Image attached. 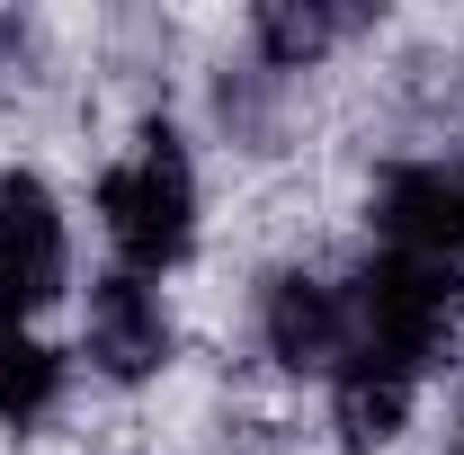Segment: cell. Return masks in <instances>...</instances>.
<instances>
[{
    "mask_svg": "<svg viewBox=\"0 0 464 455\" xmlns=\"http://www.w3.org/2000/svg\"><path fill=\"white\" fill-rule=\"evenodd\" d=\"M90 357L116 384H143V375L170 366V313H161L152 277H125L116 268V277L90 286Z\"/></svg>",
    "mask_w": 464,
    "mask_h": 455,
    "instance_id": "cell-6",
    "label": "cell"
},
{
    "mask_svg": "<svg viewBox=\"0 0 464 455\" xmlns=\"http://www.w3.org/2000/svg\"><path fill=\"white\" fill-rule=\"evenodd\" d=\"M456 455H464V420H456Z\"/></svg>",
    "mask_w": 464,
    "mask_h": 455,
    "instance_id": "cell-10",
    "label": "cell"
},
{
    "mask_svg": "<svg viewBox=\"0 0 464 455\" xmlns=\"http://www.w3.org/2000/svg\"><path fill=\"white\" fill-rule=\"evenodd\" d=\"M375 232H384V250L464 268V161H402V170H384Z\"/></svg>",
    "mask_w": 464,
    "mask_h": 455,
    "instance_id": "cell-4",
    "label": "cell"
},
{
    "mask_svg": "<svg viewBox=\"0 0 464 455\" xmlns=\"http://www.w3.org/2000/svg\"><path fill=\"white\" fill-rule=\"evenodd\" d=\"M411 393H420V375L348 348L331 366V429H340V447H393L402 420H411Z\"/></svg>",
    "mask_w": 464,
    "mask_h": 455,
    "instance_id": "cell-7",
    "label": "cell"
},
{
    "mask_svg": "<svg viewBox=\"0 0 464 455\" xmlns=\"http://www.w3.org/2000/svg\"><path fill=\"white\" fill-rule=\"evenodd\" d=\"M456 322H464V277L438 268V259L375 250L348 277V331H357L348 348H366V357H384L402 375H429L447 357V340H456Z\"/></svg>",
    "mask_w": 464,
    "mask_h": 455,
    "instance_id": "cell-1",
    "label": "cell"
},
{
    "mask_svg": "<svg viewBox=\"0 0 464 455\" xmlns=\"http://www.w3.org/2000/svg\"><path fill=\"white\" fill-rule=\"evenodd\" d=\"M72 277V232H63V206L36 170L0 179V322L27 331V313H45Z\"/></svg>",
    "mask_w": 464,
    "mask_h": 455,
    "instance_id": "cell-3",
    "label": "cell"
},
{
    "mask_svg": "<svg viewBox=\"0 0 464 455\" xmlns=\"http://www.w3.org/2000/svg\"><path fill=\"white\" fill-rule=\"evenodd\" d=\"M340 27H348L340 9H259V54L277 63V72H304Z\"/></svg>",
    "mask_w": 464,
    "mask_h": 455,
    "instance_id": "cell-9",
    "label": "cell"
},
{
    "mask_svg": "<svg viewBox=\"0 0 464 455\" xmlns=\"http://www.w3.org/2000/svg\"><path fill=\"white\" fill-rule=\"evenodd\" d=\"M259 340L295 375H331L348 357V340H357L348 331V286H322V277H304V268L268 277V295H259Z\"/></svg>",
    "mask_w": 464,
    "mask_h": 455,
    "instance_id": "cell-5",
    "label": "cell"
},
{
    "mask_svg": "<svg viewBox=\"0 0 464 455\" xmlns=\"http://www.w3.org/2000/svg\"><path fill=\"white\" fill-rule=\"evenodd\" d=\"M54 402H63V357L36 331L0 322V429H36Z\"/></svg>",
    "mask_w": 464,
    "mask_h": 455,
    "instance_id": "cell-8",
    "label": "cell"
},
{
    "mask_svg": "<svg viewBox=\"0 0 464 455\" xmlns=\"http://www.w3.org/2000/svg\"><path fill=\"white\" fill-rule=\"evenodd\" d=\"M99 224H108L125 277H161V268L188 259V241H197V170H188L170 125H143L134 152L99 179Z\"/></svg>",
    "mask_w": 464,
    "mask_h": 455,
    "instance_id": "cell-2",
    "label": "cell"
}]
</instances>
